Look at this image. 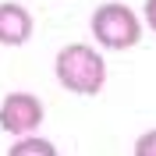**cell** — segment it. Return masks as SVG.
<instances>
[{
  "label": "cell",
  "mask_w": 156,
  "mask_h": 156,
  "mask_svg": "<svg viewBox=\"0 0 156 156\" xmlns=\"http://www.w3.org/2000/svg\"><path fill=\"white\" fill-rule=\"evenodd\" d=\"M53 75L75 96H96L107 85V60H103V53L96 46H89V43H68V46L57 50Z\"/></svg>",
  "instance_id": "6da1fadb"
},
{
  "label": "cell",
  "mask_w": 156,
  "mask_h": 156,
  "mask_svg": "<svg viewBox=\"0 0 156 156\" xmlns=\"http://www.w3.org/2000/svg\"><path fill=\"white\" fill-rule=\"evenodd\" d=\"M89 29H92V36H96L99 46H107V50H131V46H138V39H142V18H138L128 4L110 0V4H99V7L92 11Z\"/></svg>",
  "instance_id": "7a4b0ae2"
},
{
  "label": "cell",
  "mask_w": 156,
  "mask_h": 156,
  "mask_svg": "<svg viewBox=\"0 0 156 156\" xmlns=\"http://www.w3.org/2000/svg\"><path fill=\"white\" fill-rule=\"evenodd\" d=\"M43 124V99L32 92H11L0 103V128L11 131L14 138L36 135V128Z\"/></svg>",
  "instance_id": "3957f363"
},
{
  "label": "cell",
  "mask_w": 156,
  "mask_h": 156,
  "mask_svg": "<svg viewBox=\"0 0 156 156\" xmlns=\"http://www.w3.org/2000/svg\"><path fill=\"white\" fill-rule=\"evenodd\" d=\"M32 14L29 7H21V4H11L4 0L0 4V43L4 46H25L32 39Z\"/></svg>",
  "instance_id": "277c9868"
},
{
  "label": "cell",
  "mask_w": 156,
  "mask_h": 156,
  "mask_svg": "<svg viewBox=\"0 0 156 156\" xmlns=\"http://www.w3.org/2000/svg\"><path fill=\"white\" fill-rule=\"evenodd\" d=\"M7 156H60L57 146L50 138H39V135H21L14 146L7 149Z\"/></svg>",
  "instance_id": "5b68a950"
},
{
  "label": "cell",
  "mask_w": 156,
  "mask_h": 156,
  "mask_svg": "<svg viewBox=\"0 0 156 156\" xmlns=\"http://www.w3.org/2000/svg\"><path fill=\"white\" fill-rule=\"evenodd\" d=\"M131 156H156V128H149V131H142V135L135 138Z\"/></svg>",
  "instance_id": "8992f818"
},
{
  "label": "cell",
  "mask_w": 156,
  "mask_h": 156,
  "mask_svg": "<svg viewBox=\"0 0 156 156\" xmlns=\"http://www.w3.org/2000/svg\"><path fill=\"white\" fill-rule=\"evenodd\" d=\"M142 18H146V25L156 32V0H146V7H142Z\"/></svg>",
  "instance_id": "52a82bcc"
}]
</instances>
